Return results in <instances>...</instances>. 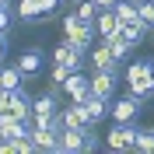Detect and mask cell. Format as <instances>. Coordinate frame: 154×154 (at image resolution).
<instances>
[{
  "label": "cell",
  "mask_w": 154,
  "mask_h": 154,
  "mask_svg": "<svg viewBox=\"0 0 154 154\" xmlns=\"http://www.w3.org/2000/svg\"><path fill=\"white\" fill-rule=\"evenodd\" d=\"M4 53H7V35L0 32V60H4Z\"/></svg>",
  "instance_id": "83f0119b"
},
{
  "label": "cell",
  "mask_w": 154,
  "mask_h": 154,
  "mask_svg": "<svg viewBox=\"0 0 154 154\" xmlns=\"http://www.w3.org/2000/svg\"><path fill=\"white\" fill-rule=\"evenodd\" d=\"M109 105H112V102H105V98H98V95H88V98H84V109H88L91 126H98V123L109 116Z\"/></svg>",
  "instance_id": "5bb4252c"
},
{
  "label": "cell",
  "mask_w": 154,
  "mask_h": 154,
  "mask_svg": "<svg viewBox=\"0 0 154 154\" xmlns=\"http://www.w3.org/2000/svg\"><path fill=\"white\" fill-rule=\"evenodd\" d=\"M67 77H70V70L63 67V63H53V67H49V88H63Z\"/></svg>",
  "instance_id": "44dd1931"
},
{
  "label": "cell",
  "mask_w": 154,
  "mask_h": 154,
  "mask_svg": "<svg viewBox=\"0 0 154 154\" xmlns=\"http://www.w3.org/2000/svg\"><path fill=\"white\" fill-rule=\"evenodd\" d=\"M67 4H77V0H67Z\"/></svg>",
  "instance_id": "1f68e13d"
},
{
  "label": "cell",
  "mask_w": 154,
  "mask_h": 154,
  "mask_svg": "<svg viewBox=\"0 0 154 154\" xmlns=\"http://www.w3.org/2000/svg\"><path fill=\"white\" fill-rule=\"evenodd\" d=\"M137 18L151 28V25H154V0H140V4H137Z\"/></svg>",
  "instance_id": "7402d4cb"
},
{
  "label": "cell",
  "mask_w": 154,
  "mask_h": 154,
  "mask_svg": "<svg viewBox=\"0 0 154 154\" xmlns=\"http://www.w3.org/2000/svg\"><path fill=\"white\" fill-rule=\"evenodd\" d=\"M84 151V126H63L60 130V154H81Z\"/></svg>",
  "instance_id": "ba28073f"
},
{
  "label": "cell",
  "mask_w": 154,
  "mask_h": 154,
  "mask_svg": "<svg viewBox=\"0 0 154 154\" xmlns=\"http://www.w3.org/2000/svg\"><path fill=\"white\" fill-rule=\"evenodd\" d=\"M7 109H11V95H7V91H0V116L7 112Z\"/></svg>",
  "instance_id": "484cf974"
},
{
  "label": "cell",
  "mask_w": 154,
  "mask_h": 154,
  "mask_svg": "<svg viewBox=\"0 0 154 154\" xmlns=\"http://www.w3.org/2000/svg\"><path fill=\"white\" fill-rule=\"evenodd\" d=\"M88 63H91V70H112V74H119V63L112 60V53H109L105 42L95 46V49H88Z\"/></svg>",
  "instance_id": "9c48e42d"
},
{
  "label": "cell",
  "mask_w": 154,
  "mask_h": 154,
  "mask_svg": "<svg viewBox=\"0 0 154 154\" xmlns=\"http://www.w3.org/2000/svg\"><path fill=\"white\" fill-rule=\"evenodd\" d=\"M95 35L98 38L119 35V18H116V11H98V14H95Z\"/></svg>",
  "instance_id": "30bf717a"
},
{
  "label": "cell",
  "mask_w": 154,
  "mask_h": 154,
  "mask_svg": "<svg viewBox=\"0 0 154 154\" xmlns=\"http://www.w3.org/2000/svg\"><path fill=\"white\" fill-rule=\"evenodd\" d=\"M133 133H137V123H112L105 130V147L112 154H130L133 151Z\"/></svg>",
  "instance_id": "3957f363"
},
{
  "label": "cell",
  "mask_w": 154,
  "mask_h": 154,
  "mask_svg": "<svg viewBox=\"0 0 154 154\" xmlns=\"http://www.w3.org/2000/svg\"><path fill=\"white\" fill-rule=\"evenodd\" d=\"M151 38H154V25H151Z\"/></svg>",
  "instance_id": "4dcf8cb0"
},
{
  "label": "cell",
  "mask_w": 154,
  "mask_h": 154,
  "mask_svg": "<svg viewBox=\"0 0 154 154\" xmlns=\"http://www.w3.org/2000/svg\"><path fill=\"white\" fill-rule=\"evenodd\" d=\"M0 70H4V67H0ZM0 91H4V77H0Z\"/></svg>",
  "instance_id": "f546056e"
},
{
  "label": "cell",
  "mask_w": 154,
  "mask_h": 154,
  "mask_svg": "<svg viewBox=\"0 0 154 154\" xmlns=\"http://www.w3.org/2000/svg\"><path fill=\"white\" fill-rule=\"evenodd\" d=\"M14 18L21 25H35L38 21V0H18L14 4Z\"/></svg>",
  "instance_id": "2e32d148"
},
{
  "label": "cell",
  "mask_w": 154,
  "mask_h": 154,
  "mask_svg": "<svg viewBox=\"0 0 154 154\" xmlns=\"http://www.w3.org/2000/svg\"><path fill=\"white\" fill-rule=\"evenodd\" d=\"M11 25H14V21H11V7H0V32L7 35V32H11Z\"/></svg>",
  "instance_id": "d4e9b609"
},
{
  "label": "cell",
  "mask_w": 154,
  "mask_h": 154,
  "mask_svg": "<svg viewBox=\"0 0 154 154\" xmlns=\"http://www.w3.org/2000/svg\"><path fill=\"white\" fill-rule=\"evenodd\" d=\"M63 38H70L77 49H91V42H95V21H81L77 14H67L63 18Z\"/></svg>",
  "instance_id": "7a4b0ae2"
},
{
  "label": "cell",
  "mask_w": 154,
  "mask_h": 154,
  "mask_svg": "<svg viewBox=\"0 0 154 154\" xmlns=\"http://www.w3.org/2000/svg\"><path fill=\"white\" fill-rule=\"evenodd\" d=\"M116 18H119V25H126V21H137V4L133 0H116Z\"/></svg>",
  "instance_id": "d6986e66"
},
{
  "label": "cell",
  "mask_w": 154,
  "mask_h": 154,
  "mask_svg": "<svg viewBox=\"0 0 154 154\" xmlns=\"http://www.w3.org/2000/svg\"><path fill=\"white\" fill-rule=\"evenodd\" d=\"M102 147V137L95 133V126H84V151H98Z\"/></svg>",
  "instance_id": "603a6c76"
},
{
  "label": "cell",
  "mask_w": 154,
  "mask_h": 154,
  "mask_svg": "<svg viewBox=\"0 0 154 154\" xmlns=\"http://www.w3.org/2000/svg\"><path fill=\"white\" fill-rule=\"evenodd\" d=\"M60 7V0H38V18H53Z\"/></svg>",
  "instance_id": "cb8c5ba5"
},
{
  "label": "cell",
  "mask_w": 154,
  "mask_h": 154,
  "mask_svg": "<svg viewBox=\"0 0 154 154\" xmlns=\"http://www.w3.org/2000/svg\"><path fill=\"white\" fill-rule=\"evenodd\" d=\"M0 7H11V0H0Z\"/></svg>",
  "instance_id": "f1b7e54d"
},
{
  "label": "cell",
  "mask_w": 154,
  "mask_h": 154,
  "mask_svg": "<svg viewBox=\"0 0 154 154\" xmlns=\"http://www.w3.org/2000/svg\"><path fill=\"white\" fill-rule=\"evenodd\" d=\"M133 151L154 154V126H137V133H133Z\"/></svg>",
  "instance_id": "e0dca14e"
},
{
  "label": "cell",
  "mask_w": 154,
  "mask_h": 154,
  "mask_svg": "<svg viewBox=\"0 0 154 154\" xmlns=\"http://www.w3.org/2000/svg\"><path fill=\"white\" fill-rule=\"evenodd\" d=\"M60 119H63V126H91L84 102H70V105H63V109H60Z\"/></svg>",
  "instance_id": "8fae6325"
},
{
  "label": "cell",
  "mask_w": 154,
  "mask_h": 154,
  "mask_svg": "<svg viewBox=\"0 0 154 154\" xmlns=\"http://www.w3.org/2000/svg\"><path fill=\"white\" fill-rule=\"evenodd\" d=\"M95 4H98V11H112L116 7V0H95Z\"/></svg>",
  "instance_id": "4316f807"
},
{
  "label": "cell",
  "mask_w": 154,
  "mask_h": 154,
  "mask_svg": "<svg viewBox=\"0 0 154 154\" xmlns=\"http://www.w3.org/2000/svg\"><path fill=\"white\" fill-rule=\"evenodd\" d=\"M102 42H105V46H109V53H112V60H116V63H119V67H123L126 60H130V53H133V46H130V42H126L123 35H112V38H102Z\"/></svg>",
  "instance_id": "9a60e30c"
},
{
  "label": "cell",
  "mask_w": 154,
  "mask_h": 154,
  "mask_svg": "<svg viewBox=\"0 0 154 154\" xmlns=\"http://www.w3.org/2000/svg\"><path fill=\"white\" fill-rule=\"evenodd\" d=\"M140 109H144L140 98H137V95H126V98H119V102L109 105V116H112V123H137Z\"/></svg>",
  "instance_id": "277c9868"
},
{
  "label": "cell",
  "mask_w": 154,
  "mask_h": 154,
  "mask_svg": "<svg viewBox=\"0 0 154 154\" xmlns=\"http://www.w3.org/2000/svg\"><path fill=\"white\" fill-rule=\"evenodd\" d=\"M91 95L105 98V102H112L116 98V84H119V74H112V70H91Z\"/></svg>",
  "instance_id": "5b68a950"
},
{
  "label": "cell",
  "mask_w": 154,
  "mask_h": 154,
  "mask_svg": "<svg viewBox=\"0 0 154 154\" xmlns=\"http://www.w3.org/2000/svg\"><path fill=\"white\" fill-rule=\"evenodd\" d=\"M63 95H67L70 102H84V98L91 95V77H88L84 70H77V74H70L67 81H63Z\"/></svg>",
  "instance_id": "8992f818"
},
{
  "label": "cell",
  "mask_w": 154,
  "mask_h": 154,
  "mask_svg": "<svg viewBox=\"0 0 154 154\" xmlns=\"http://www.w3.org/2000/svg\"><path fill=\"white\" fill-rule=\"evenodd\" d=\"M14 67H18L25 77H35L38 70L46 67V53H42L38 46H32V49H25V53H21V56L14 60Z\"/></svg>",
  "instance_id": "52a82bcc"
},
{
  "label": "cell",
  "mask_w": 154,
  "mask_h": 154,
  "mask_svg": "<svg viewBox=\"0 0 154 154\" xmlns=\"http://www.w3.org/2000/svg\"><path fill=\"white\" fill-rule=\"evenodd\" d=\"M7 95H11V112L28 123V116H32V95L25 91V88H14V91H7Z\"/></svg>",
  "instance_id": "7c38bea8"
},
{
  "label": "cell",
  "mask_w": 154,
  "mask_h": 154,
  "mask_svg": "<svg viewBox=\"0 0 154 154\" xmlns=\"http://www.w3.org/2000/svg\"><path fill=\"white\" fill-rule=\"evenodd\" d=\"M126 88H130V95H137L140 102H147V98H154V63L151 60H137V63H130L123 74Z\"/></svg>",
  "instance_id": "6da1fadb"
},
{
  "label": "cell",
  "mask_w": 154,
  "mask_h": 154,
  "mask_svg": "<svg viewBox=\"0 0 154 154\" xmlns=\"http://www.w3.org/2000/svg\"><path fill=\"white\" fill-rule=\"evenodd\" d=\"M0 77H4V91H14V88H21L25 81H28L18 67H4V70H0Z\"/></svg>",
  "instance_id": "ac0fdd59"
},
{
  "label": "cell",
  "mask_w": 154,
  "mask_h": 154,
  "mask_svg": "<svg viewBox=\"0 0 154 154\" xmlns=\"http://www.w3.org/2000/svg\"><path fill=\"white\" fill-rule=\"evenodd\" d=\"M81 21H95V14H98V4L95 0H77V11H74Z\"/></svg>",
  "instance_id": "ffe728a7"
},
{
  "label": "cell",
  "mask_w": 154,
  "mask_h": 154,
  "mask_svg": "<svg viewBox=\"0 0 154 154\" xmlns=\"http://www.w3.org/2000/svg\"><path fill=\"white\" fill-rule=\"evenodd\" d=\"M147 32H151V28H147L140 18H137V21H126V25H119V35H123V38H126V42H130L133 49L144 42V35H147Z\"/></svg>",
  "instance_id": "4fadbf2b"
}]
</instances>
